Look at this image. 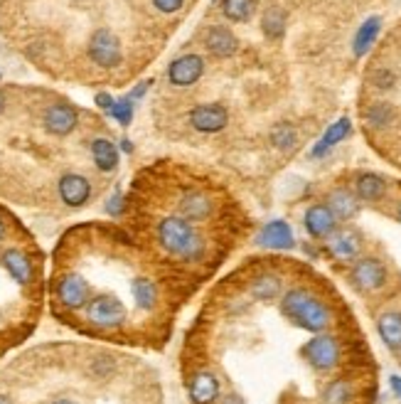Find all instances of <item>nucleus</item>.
<instances>
[{
    "label": "nucleus",
    "instance_id": "obj_1",
    "mask_svg": "<svg viewBox=\"0 0 401 404\" xmlns=\"http://www.w3.org/2000/svg\"><path fill=\"white\" fill-rule=\"evenodd\" d=\"M158 242L170 254H177L185 262H197L205 254V239L185 217H165L158 222Z\"/></svg>",
    "mask_w": 401,
    "mask_h": 404
},
{
    "label": "nucleus",
    "instance_id": "obj_2",
    "mask_svg": "<svg viewBox=\"0 0 401 404\" xmlns=\"http://www.w3.org/2000/svg\"><path fill=\"white\" fill-rule=\"evenodd\" d=\"M283 314L296 321L301 328L313 330V333H320L330 323V311L306 288H293L283 296Z\"/></svg>",
    "mask_w": 401,
    "mask_h": 404
},
{
    "label": "nucleus",
    "instance_id": "obj_3",
    "mask_svg": "<svg viewBox=\"0 0 401 404\" xmlns=\"http://www.w3.org/2000/svg\"><path fill=\"white\" fill-rule=\"evenodd\" d=\"M128 318V311L116 296H99L86 306V321L96 328H118Z\"/></svg>",
    "mask_w": 401,
    "mask_h": 404
},
{
    "label": "nucleus",
    "instance_id": "obj_4",
    "mask_svg": "<svg viewBox=\"0 0 401 404\" xmlns=\"http://www.w3.org/2000/svg\"><path fill=\"white\" fill-rule=\"evenodd\" d=\"M89 57L99 67H116L121 62V42L111 30L101 27L89 40Z\"/></svg>",
    "mask_w": 401,
    "mask_h": 404
},
{
    "label": "nucleus",
    "instance_id": "obj_5",
    "mask_svg": "<svg viewBox=\"0 0 401 404\" xmlns=\"http://www.w3.org/2000/svg\"><path fill=\"white\" fill-rule=\"evenodd\" d=\"M57 298L64 309H81L89 301V283L79 274H64V276L57 281Z\"/></svg>",
    "mask_w": 401,
    "mask_h": 404
},
{
    "label": "nucleus",
    "instance_id": "obj_6",
    "mask_svg": "<svg viewBox=\"0 0 401 404\" xmlns=\"http://www.w3.org/2000/svg\"><path fill=\"white\" fill-rule=\"evenodd\" d=\"M306 358L311 360V365L315 370H330L337 365V358H340V350H337V343L335 338L330 335H318L313 338L311 343L303 348Z\"/></svg>",
    "mask_w": 401,
    "mask_h": 404
},
{
    "label": "nucleus",
    "instance_id": "obj_7",
    "mask_svg": "<svg viewBox=\"0 0 401 404\" xmlns=\"http://www.w3.org/2000/svg\"><path fill=\"white\" fill-rule=\"evenodd\" d=\"M190 121L197 131L202 133H215V131H222L229 121V114H226L224 107L219 104H202L197 107L195 112L190 114Z\"/></svg>",
    "mask_w": 401,
    "mask_h": 404
},
{
    "label": "nucleus",
    "instance_id": "obj_8",
    "mask_svg": "<svg viewBox=\"0 0 401 404\" xmlns=\"http://www.w3.org/2000/svg\"><path fill=\"white\" fill-rule=\"evenodd\" d=\"M352 278L360 288L365 291H374V288H381L386 281V269L379 259H360L352 269Z\"/></svg>",
    "mask_w": 401,
    "mask_h": 404
},
{
    "label": "nucleus",
    "instance_id": "obj_9",
    "mask_svg": "<svg viewBox=\"0 0 401 404\" xmlns=\"http://www.w3.org/2000/svg\"><path fill=\"white\" fill-rule=\"evenodd\" d=\"M202 72H205V62H202V57L185 55V57H180V60L172 62L170 69H168V76H170V81L175 86H190L200 79Z\"/></svg>",
    "mask_w": 401,
    "mask_h": 404
},
{
    "label": "nucleus",
    "instance_id": "obj_10",
    "mask_svg": "<svg viewBox=\"0 0 401 404\" xmlns=\"http://www.w3.org/2000/svg\"><path fill=\"white\" fill-rule=\"evenodd\" d=\"M60 197L62 202H67L69 208H81L86 200L91 197V182L84 175L69 173L60 180Z\"/></svg>",
    "mask_w": 401,
    "mask_h": 404
},
{
    "label": "nucleus",
    "instance_id": "obj_11",
    "mask_svg": "<svg viewBox=\"0 0 401 404\" xmlns=\"http://www.w3.org/2000/svg\"><path fill=\"white\" fill-rule=\"evenodd\" d=\"M76 112L69 104H52L45 112V128L55 136H67L76 126Z\"/></svg>",
    "mask_w": 401,
    "mask_h": 404
},
{
    "label": "nucleus",
    "instance_id": "obj_12",
    "mask_svg": "<svg viewBox=\"0 0 401 404\" xmlns=\"http://www.w3.org/2000/svg\"><path fill=\"white\" fill-rule=\"evenodd\" d=\"M3 267L8 269V274H11V278L15 283H20V286H27V283L32 281V276H35V269H32V262L30 257H27L22 249H6V254H3Z\"/></svg>",
    "mask_w": 401,
    "mask_h": 404
},
{
    "label": "nucleus",
    "instance_id": "obj_13",
    "mask_svg": "<svg viewBox=\"0 0 401 404\" xmlns=\"http://www.w3.org/2000/svg\"><path fill=\"white\" fill-rule=\"evenodd\" d=\"M177 208H180L182 217H185L187 222H200V220L210 217L212 200L202 190H187L185 195L180 197V202H177Z\"/></svg>",
    "mask_w": 401,
    "mask_h": 404
},
{
    "label": "nucleus",
    "instance_id": "obj_14",
    "mask_svg": "<svg viewBox=\"0 0 401 404\" xmlns=\"http://www.w3.org/2000/svg\"><path fill=\"white\" fill-rule=\"evenodd\" d=\"M306 229L313 237H327L335 229V215L327 205H313L306 213Z\"/></svg>",
    "mask_w": 401,
    "mask_h": 404
},
{
    "label": "nucleus",
    "instance_id": "obj_15",
    "mask_svg": "<svg viewBox=\"0 0 401 404\" xmlns=\"http://www.w3.org/2000/svg\"><path fill=\"white\" fill-rule=\"evenodd\" d=\"M190 397L195 404H212L219 397V382L212 372H197L190 382Z\"/></svg>",
    "mask_w": 401,
    "mask_h": 404
},
{
    "label": "nucleus",
    "instance_id": "obj_16",
    "mask_svg": "<svg viewBox=\"0 0 401 404\" xmlns=\"http://www.w3.org/2000/svg\"><path fill=\"white\" fill-rule=\"evenodd\" d=\"M259 244L271 249H291L293 247V232L286 222L276 220V222H269L264 227V232L259 234Z\"/></svg>",
    "mask_w": 401,
    "mask_h": 404
},
{
    "label": "nucleus",
    "instance_id": "obj_17",
    "mask_svg": "<svg viewBox=\"0 0 401 404\" xmlns=\"http://www.w3.org/2000/svg\"><path fill=\"white\" fill-rule=\"evenodd\" d=\"M207 50H210L215 57H229L236 52V37L231 35L226 27L217 25L207 32Z\"/></svg>",
    "mask_w": 401,
    "mask_h": 404
},
{
    "label": "nucleus",
    "instance_id": "obj_18",
    "mask_svg": "<svg viewBox=\"0 0 401 404\" xmlns=\"http://www.w3.org/2000/svg\"><path fill=\"white\" fill-rule=\"evenodd\" d=\"M91 156H94L96 168L104 173L114 170V168L118 166V151H116L114 143L106 141V138H96V141L91 143Z\"/></svg>",
    "mask_w": 401,
    "mask_h": 404
},
{
    "label": "nucleus",
    "instance_id": "obj_19",
    "mask_svg": "<svg viewBox=\"0 0 401 404\" xmlns=\"http://www.w3.org/2000/svg\"><path fill=\"white\" fill-rule=\"evenodd\" d=\"M130 293H133V301L141 311H151L158 301V288L151 278H136L130 283Z\"/></svg>",
    "mask_w": 401,
    "mask_h": 404
},
{
    "label": "nucleus",
    "instance_id": "obj_20",
    "mask_svg": "<svg viewBox=\"0 0 401 404\" xmlns=\"http://www.w3.org/2000/svg\"><path fill=\"white\" fill-rule=\"evenodd\" d=\"M330 252L340 259H352L357 252H360V239H357L355 232H337L330 237Z\"/></svg>",
    "mask_w": 401,
    "mask_h": 404
},
{
    "label": "nucleus",
    "instance_id": "obj_21",
    "mask_svg": "<svg viewBox=\"0 0 401 404\" xmlns=\"http://www.w3.org/2000/svg\"><path fill=\"white\" fill-rule=\"evenodd\" d=\"M379 335L389 348H401V314H384L379 318Z\"/></svg>",
    "mask_w": 401,
    "mask_h": 404
},
{
    "label": "nucleus",
    "instance_id": "obj_22",
    "mask_svg": "<svg viewBox=\"0 0 401 404\" xmlns=\"http://www.w3.org/2000/svg\"><path fill=\"white\" fill-rule=\"evenodd\" d=\"M350 128H352V126H350V119H340L337 123H332V126L325 131V136H322V141L318 143L315 148H313V156H322V153H325L327 148H332L335 143H340L342 138H345L347 133H350Z\"/></svg>",
    "mask_w": 401,
    "mask_h": 404
},
{
    "label": "nucleus",
    "instance_id": "obj_23",
    "mask_svg": "<svg viewBox=\"0 0 401 404\" xmlns=\"http://www.w3.org/2000/svg\"><path fill=\"white\" fill-rule=\"evenodd\" d=\"M330 210L335 217L340 220H350L357 215V200L350 195L347 190H335L330 195Z\"/></svg>",
    "mask_w": 401,
    "mask_h": 404
},
{
    "label": "nucleus",
    "instance_id": "obj_24",
    "mask_svg": "<svg viewBox=\"0 0 401 404\" xmlns=\"http://www.w3.org/2000/svg\"><path fill=\"white\" fill-rule=\"evenodd\" d=\"M224 15L229 18L231 22H246L256 11V0H224L222 6Z\"/></svg>",
    "mask_w": 401,
    "mask_h": 404
},
{
    "label": "nucleus",
    "instance_id": "obj_25",
    "mask_svg": "<svg viewBox=\"0 0 401 404\" xmlns=\"http://www.w3.org/2000/svg\"><path fill=\"white\" fill-rule=\"evenodd\" d=\"M376 32H379V18H369V20L360 27V32H357V37H355V55L357 57H362L372 45H374Z\"/></svg>",
    "mask_w": 401,
    "mask_h": 404
},
{
    "label": "nucleus",
    "instance_id": "obj_26",
    "mask_svg": "<svg viewBox=\"0 0 401 404\" xmlns=\"http://www.w3.org/2000/svg\"><path fill=\"white\" fill-rule=\"evenodd\" d=\"M357 192H360L362 200H379L384 195V182H381L379 175L365 173V175L357 177Z\"/></svg>",
    "mask_w": 401,
    "mask_h": 404
},
{
    "label": "nucleus",
    "instance_id": "obj_27",
    "mask_svg": "<svg viewBox=\"0 0 401 404\" xmlns=\"http://www.w3.org/2000/svg\"><path fill=\"white\" fill-rule=\"evenodd\" d=\"M251 293H254V298H259V301H271V298H276L278 293H281V281H278L276 276H261L254 281Z\"/></svg>",
    "mask_w": 401,
    "mask_h": 404
},
{
    "label": "nucleus",
    "instance_id": "obj_28",
    "mask_svg": "<svg viewBox=\"0 0 401 404\" xmlns=\"http://www.w3.org/2000/svg\"><path fill=\"white\" fill-rule=\"evenodd\" d=\"M283 27H286V15H283V11H278V8H271V11L264 15V32L269 37H281L283 35Z\"/></svg>",
    "mask_w": 401,
    "mask_h": 404
},
{
    "label": "nucleus",
    "instance_id": "obj_29",
    "mask_svg": "<svg viewBox=\"0 0 401 404\" xmlns=\"http://www.w3.org/2000/svg\"><path fill=\"white\" fill-rule=\"evenodd\" d=\"M350 402V384L337 379L325 389V404H347Z\"/></svg>",
    "mask_w": 401,
    "mask_h": 404
},
{
    "label": "nucleus",
    "instance_id": "obj_30",
    "mask_svg": "<svg viewBox=\"0 0 401 404\" xmlns=\"http://www.w3.org/2000/svg\"><path fill=\"white\" fill-rule=\"evenodd\" d=\"M111 116H114L121 126H128L130 119H133V104H130V99L114 101V107H111Z\"/></svg>",
    "mask_w": 401,
    "mask_h": 404
},
{
    "label": "nucleus",
    "instance_id": "obj_31",
    "mask_svg": "<svg viewBox=\"0 0 401 404\" xmlns=\"http://www.w3.org/2000/svg\"><path fill=\"white\" fill-rule=\"evenodd\" d=\"M273 143H276L278 148H283V151H288V148H293V143H296V131H293L288 123H281V126L273 131Z\"/></svg>",
    "mask_w": 401,
    "mask_h": 404
},
{
    "label": "nucleus",
    "instance_id": "obj_32",
    "mask_svg": "<svg viewBox=\"0 0 401 404\" xmlns=\"http://www.w3.org/2000/svg\"><path fill=\"white\" fill-rule=\"evenodd\" d=\"M389 116H391V109L386 107V104H376L374 109L369 112V121H374V123H386L389 121Z\"/></svg>",
    "mask_w": 401,
    "mask_h": 404
},
{
    "label": "nucleus",
    "instance_id": "obj_33",
    "mask_svg": "<svg viewBox=\"0 0 401 404\" xmlns=\"http://www.w3.org/2000/svg\"><path fill=\"white\" fill-rule=\"evenodd\" d=\"M153 3H156L158 11H163V13H175V11H180L185 0H153Z\"/></svg>",
    "mask_w": 401,
    "mask_h": 404
},
{
    "label": "nucleus",
    "instance_id": "obj_34",
    "mask_svg": "<svg viewBox=\"0 0 401 404\" xmlns=\"http://www.w3.org/2000/svg\"><path fill=\"white\" fill-rule=\"evenodd\" d=\"M96 104H99L101 109H106V112H111V107H114V99H111L109 94H99V96H96Z\"/></svg>",
    "mask_w": 401,
    "mask_h": 404
},
{
    "label": "nucleus",
    "instance_id": "obj_35",
    "mask_svg": "<svg viewBox=\"0 0 401 404\" xmlns=\"http://www.w3.org/2000/svg\"><path fill=\"white\" fill-rule=\"evenodd\" d=\"M106 210H109L111 215H118L121 213V200H118V197H114V200L106 205Z\"/></svg>",
    "mask_w": 401,
    "mask_h": 404
},
{
    "label": "nucleus",
    "instance_id": "obj_36",
    "mask_svg": "<svg viewBox=\"0 0 401 404\" xmlns=\"http://www.w3.org/2000/svg\"><path fill=\"white\" fill-rule=\"evenodd\" d=\"M391 389H394V392L401 397V377H396V375L391 377Z\"/></svg>",
    "mask_w": 401,
    "mask_h": 404
},
{
    "label": "nucleus",
    "instance_id": "obj_37",
    "mask_svg": "<svg viewBox=\"0 0 401 404\" xmlns=\"http://www.w3.org/2000/svg\"><path fill=\"white\" fill-rule=\"evenodd\" d=\"M52 404H76L74 399H55Z\"/></svg>",
    "mask_w": 401,
    "mask_h": 404
},
{
    "label": "nucleus",
    "instance_id": "obj_38",
    "mask_svg": "<svg viewBox=\"0 0 401 404\" xmlns=\"http://www.w3.org/2000/svg\"><path fill=\"white\" fill-rule=\"evenodd\" d=\"M3 109H6V94L0 91V114H3Z\"/></svg>",
    "mask_w": 401,
    "mask_h": 404
},
{
    "label": "nucleus",
    "instance_id": "obj_39",
    "mask_svg": "<svg viewBox=\"0 0 401 404\" xmlns=\"http://www.w3.org/2000/svg\"><path fill=\"white\" fill-rule=\"evenodd\" d=\"M6 237V222H3V217H0V239Z\"/></svg>",
    "mask_w": 401,
    "mask_h": 404
},
{
    "label": "nucleus",
    "instance_id": "obj_40",
    "mask_svg": "<svg viewBox=\"0 0 401 404\" xmlns=\"http://www.w3.org/2000/svg\"><path fill=\"white\" fill-rule=\"evenodd\" d=\"M0 404H13L11 397H6V394H0Z\"/></svg>",
    "mask_w": 401,
    "mask_h": 404
},
{
    "label": "nucleus",
    "instance_id": "obj_41",
    "mask_svg": "<svg viewBox=\"0 0 401 404\" xmlns=\"http://www.w3.org/2000/svg\"><path fill=\"white\" fill-rule=\"evenodd\" d=\"M399 217H401V208H399Z\"/></svg>",
    "mask_w": 401,
    "mask_h": 404
}]
</instances>
